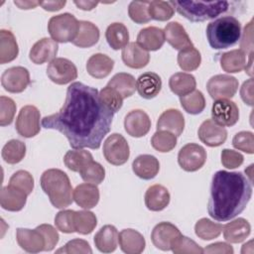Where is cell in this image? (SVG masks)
<instances>
[{
	"instance_id": "cell-1",
	"label": "cell",
	"mask_w": 254,
	"mask_h": 254,
	"mask_svg": "<svg viewBox=\"0 0 254 254\" xmlns=\"http://www.w3.org/2000/svg\"><path fill=\"white\" fill-rule=\"evenodd\" d=\"M114 113L100 100L96 88L72 82L63 107L42 119V126L64 134L73 149H98L109 133Z\"/></svg>"
},
{
	"instance_id": "cell-2",
	"label": "cell",
	"mask_w": 254,
	"mask_h": 254,
	"mask_svg": "<svg viewBox=\"0 0 254 254\" xmlns=\"http://www.w3.org/2000/svg\"><path fill=\"white\" fill-rule=\"evenodd\" d=\"M252 195L251 182L240 172H216L211 181L207 211L217 221H227L241 213Z\"/></svg>"
},
{
	"instance_id": "cell-3",
	"label": "cell",
	"mask_w": 254,
	"mask_h": 254,
	"mask_svg": "<svg viewBox=\"0 0 254 254\" xmlns=\"http://www.w3.org/2000/svg\"><path fill=\"white\" fill-rule=\"evenodd\" d=\"M40 184L55 207L64 208L72 202L73 190L67 175L64 171L59 169L45 171Z\"/></svg>"
},
{
	"instance_id": "cell-4",
	"label": "cell",
	"mask_w": 254,
	"mask_h": 254,
	"mask_svg": "<svg viewBox=\"0 0 254 254\" xmlns=\"http://www.w3.org/2000/svg\"><path fill=\"white\" fill-rule=\"evenodd\" d=\"M241 37V24L232 16H223L210 22L206 28L209 46L215 50L234 46Z\"/></svg>"
},
{
	"instance_id": "cell-5",
	"label": "cell",
	"mask_w": 254,
	"mask_h": 254,
	"mask_svg": "<svg viewBox=\"0 0 254 254\" xmlns=\"http://www.w3.org/2000/svg\"><path fill=\"white\" fill-rule=\"evenodd\" d=\"M177 12L191 22L214 19L229 9L228 1H172Z\"/></svg>"
},
{
	"instance_id": "cell-6",
	"label": "cell",
	"mask_w": 254,
	"mask_h": 254,
	"mask_svg": "<svg viewBox=\"0 0 254 254\" xmlns=\"http://www.w3.org/2000/svg\"><path fill=\"white\" fill-rule=\"evenodd\" d=\"M79 21L69 14L64 13L53 16L48 23V31L57 43L72 42L78 32Z\"/></svg>"
},
{
	"instance_id": "cell-7",
	"label": "cell",
	"mask_w": 254,
	"mask_h": 254,
	"mask_svg": "<svg viewBox=\"0 0 254 254\" xmlns=\"http://www.w3.org/2000/svg\"><path fill=\"white\" fill-rule=\"evenodd\" d=\"M103 155L111 165L121 166L125 164L130 156L126 139L121 134H111L103 143Z\"/></svg>"
},
{
	"instance_id": "cell-8",
	"label": "cell",
	"mask_w": 254,
	"mask_h": 254,
	"mask_svg": "<svg viewBox=\"0 0 254 254\" xmlns=\"http://www.w3.org/2000/svg\"><path fill=\"white\" fill-rule=\"evenodd\" d=\"M41 114L39 109L34 105H26L21 108L16 118L15 127L19 135L25 138L36 136L40 130Z\"/></svg>"
},
{
	"instance_id": "cell-9",
	"label": "cell",
	"mask_w": 254,
	"mask_h": 254,
	"mask_svg": "<svg viewBox=\"0 0 254 254\" xmlns=\"http://www.w3.org/2000/svg\"><path fill=\"white\" fill-rule=\"evenodd\" d=\"M206 161V152L204 148L195 143H189L181 148L178 155L180 167L187 172H195L199 170Z\"/></svg>"
},
{
	"instance_id": "cell-10",
	"label": "cell",
	"mask_w": 254,
	"mask_h": 254,
	"mask_svg": "<svg viewBox=\"0 0 254 254\" xmlns=\"http://www.w3.org/2000/svg\"><path fill=\"white\" fill-rule=\"evenodd\" d=\"M206 88L211 98L227 99L235 95L238 89V80L228 74H216L208 79Z\"/></svg>"
},
{
	"instance_id": "cell-11",
	"label": "cell",
	"mask_w": 254,
	"mask_h": 254,
	"mask_svg": "<svg viewBox=\"0 0 254 254\" xmlns=\"http://www.w3.org/2000/svg\"><path fill=\"white\" fill-rule=\"evenodd\" d=\"M47 75L57 84H66L77 77V68L71 61L56 58L48 64Z\"/></svg>"
},
{
	"instance_id": "cell-12",
	"label": "cell",
	"mask_w": 254,
	"mask_h": 254,
	"mask_svg": "<svg viewBox=\"0 0 254 254\" xmlns=\"http://www.w3.org/2000/svg\"><path fill=\"white\" fill-rule=\"evenodd\" d=\"M212 120L220 126L230 127L236 124L239 119L237 105L228 99L215 100L211 107Z\"/></svg>"
},
{
	"instance_id": "cell-13",
	"label": "cell",
	"mask_w": 254,
	"mask_h": 254,
	"mask_svg": "<svg viewBox=\"0 0 254 254\" xmlns=\"http://www.w3.org/2000/svg\"><path fill=\"white\" fill-rule=\"evenodd\" d=\"M30 73L24 66L7 68L1 76V84L5 90L11 93H20L30 83Z\"/></svg>"
},
{
	"instance_id": "cell-14",
	"label": "cell",
	"mask_w": 254,
	"mask_h": 254,
	"mask_svg": "<svg viewBox=\"0 0 254 254\" xmlns=\"http://www.w3.org/2000/svg\"><path fill=\"white\" fill-rule=\"evenodd\" d=\"M197 135L199 140L208 147H218L227 138V131L223 126L218 125L212 119H207L201 123Z\"/></svg>"
},
{
	"instance_id": "cell-15",
	"label": "cell",
	"mask_w": 254,
	"mask_h": 254,
	"mask_svg": "<svg viewBox=\"0 0 254 254\" xmlns=\"http://www.w3.org/2000/svg\"><path fill=\"white\" fill-rule=\"evenodd\" d=\"M181 234L179 228L173 223L163 221L154 227L151 233V239L157 248L163 251H168L171 250L174 240Z\"/></svg>"
},
{
	"instance_id": "cell-16",
	"label": "cell",
	"mask_w": 254,
	"mask_h": 254,
	"mask_svg": "<svg viewBox=\"0 0 254 254\" xmlns=\"http://www.w3.org/2000/svg\"><path fill=\"white\" fill-rule=\"evenodd\" d=\"M124 128L130 136L139 138L150 131L151 119L143 110H132L125 116Z\"/></svg>"
},
{
	"instance_id": "cell-17",
	"label": "cell",
	"mask_w": 254,
	"mask_h": 254,
	"mask_svg": "<svg viewBox=\"0 0 254 254\" xmlns=\"http://www.w3.org/2000/svg\"><path fill=\"white\" fill-rule=\"evenodd\" d=\"M59 46L56 41L50 38H43L36 42L30 50L29 58L36 64L52 62L56 59Z\"/></svg>"
},
{
	"instance_id": "cell-18",
	"label": "cell",
	"mask_w": 254,
	"mask_h": 254,
	"mask_svg": "<svg viewBox=\"0 0 254 254\" xmlns=\"http://www.w3.org/2000/svg\"><path fill=\"white\" fill-rule=\"evenodd\" d=\"M16 238L19 246L29 253H38L45 250V238L37 228H18Z\"/></svg>"
},
{
	"instance_id": "cell-19",
	"label": "cell",
	"mask_w": 254,
	"mask_h": 254,
	"mask_svg": "<svg viewBox=\"0 0 254 254\" xmlns=\"http://www.w3.org/2000/svg\"><path fill=\"white\" fill-rule=\"evenodd\" d=\"M184 128L185 118L178 109H168L164 111L157 121L158 131H168L177 137L183 133Z\"/></svg>"
},
{
	"instance_id": "cell-20",
	"label": "cell",
	"mask_w": 254,
	"mask_h": 254,
	"mask_svg": "<svg viewBox=\"0 0 254 254\" xmlns=\"http://www.w3.org/2000/svg\"><path fill=\"white\" fill-rule=\"evenodd\" d=\"M27 196L23 190L8 185L3 187L0 192V204L3 209L9 211H19L21 210L27 201Z\"/></svg>"
},
{
	"instance_id": "cell-21",
	"label": "cell",
	"mask_w": 254,
	"mask_h": 254,
	"mask_svg": "<svg viewBox=\"0 0 254 254\" xmlns=\"http://www.w3.org/2000/svg\"><path fill=\"white\" fill-rule=\"evenodd\" d=\"M162 88V79L159 74L147 71L141 74L136 80V89L139 95L145 99L156 97Z\"/></svg>"
},
{
	"instance_id": "cell-22",
	"label": "cell",
	"mask_w": 254,
	"mask_h": 254,
	"mask_svg": "<svg viewBox=\"0 0 254 254\" xmlns=\"http://www.w3.org/2000/svg\"><path fill=\"white\" fill-rule=\"evenodd\" d=\"M121 56L124 64L131 68H142L150 61L149 53L135 42L128 43L122 49Z\"/></svg>"
},
{
	"instance_id": "cell-23",
	"label": "cell",
	"mask_w": 254,
	"mask_h": 254,
	"mask_svg": "<svg viewBox=\"0 0 254 254\" xmlns=\"http://www.w3.org/2000/svg\"><path fill=\"white\" fill-rule=\"evenodd\" d=\"M118 242L123 252L127 254H139L145 249L146 242L143 235L135 229H123L118 236Z\"/></svg>"
},
{
	"instance_id": "cell-24",
	"label": "cell",
	"mask_w": 254,
	"mask_h": 254,
	"mask_svg": "<svg viewBox=\"0 0 254 254\" xmlns=\"http://www.w3.org/2000/svg\"><path fill=\"white\" fill-rule=\"evenodd\" d=\"M164 34L165 40L175 50L182 51L193 46L185 28L178 22L169 23L164 29Z\"/></svg>"
},
{
	"instance_id": "cell-25",
	"label": "cell",
	"mask_w": 254,
	"mask_h": 254,
	"mask_svg": "<svg viewBox=\"0 0 254 254\" xmlns=\"http://www.w3.org/2000/svg\"><path fill=\"white\" fill-rule=\"evenodd\" d=\"M72 196L77 205L84 209H89L98 203L99 190L93 184H80L73 190Z\"/></svg>"
},
{
	"instance_id": "cell-26",
	"label": "cell",
	"mask_w": 254,
	"mask_h": 254,
	"mask_svg": "<svg viewBox=\"0 0 254 254\" xmlns=\"http://www.w3.org/2000/svg\"><path fill=\"white\" fill-rule=\"evenodd\" d=\"M132 170L137 177L143 180H151L159 173L160 163L156 157L144 154L138 156L133 161Z\"/></svg>"
},
{
	"instance_id": "cell-27",
	"label": "cell",
	"mask_w": 254,
	"mask_h": 254,
	"mask_svg": "<svg viewBox=\"0 0 254 254\" xmlns=\"http://www.w3.org/2000/svg\"><path fill=\"white\" fill-rule=\"evenodd\" d=\"M145 204L152 211H161L170 203V192L162 185L151 186L145 193Z\"/></svg>"
},
{
	"instance_id": "cell-28",
	"label": "cell",
	"mask_w": 254,
	"mask_h": 254,
	"mask_svg": "<svg viewBox=\"0 0 254 254\" xmlns=\"http://www.w3.org/2000/svg\"><path fill=\"white\" fill-rule=\"evenodd\" d=\"M165 41L164 31L154 26L142 29L137 36V44L147 52L161 49Z\"/></svg>"
},
{
	"instance_id": "cell-29",
	"label": "cell",
	"mask_w": 254,
	"mask_h": 254,
	"mask_svg": "<svg viewBox=\"0 0 254 254\" xmlns=\"http://www.w3.org/2000/svg\"><path fill=\"white\" fill-rule=\"evenodd\" d=\"M118 236L119 233L116 227L107 224L101 227L94 235V244L100 252L111 253L117 248Z\"/></svg>"
},
{
	"instance_id": "cell-30",
	"label": "cell",
	"mask_w": 254,
	"mask_h": 254,
	"mask_svg": "<svg viewBox=\"0 0 254 254\" xmlns=\"http://www.w3.org/2000/svg\"><path fill=\"white\" fill-rule=\"evenodd\" d=\"M222 229L224 239L227 242L240 243L244 241L250 234L251 226L246 219L239 217L225 224Z\"/></svg>"
},
{
	"instance_id": "cell-31",
	"label": "cell",
	"mask_w": 254,
	"mask_h": 254,
	"mask_svg": "<svg viewBox=\"0 0 254 254\" xmlns=\"http://www.w3.org/2000/svg\"><path fill=\"white\" fill-rule=\"evenodd\" d=\"M114 66V61L103 54H94L86 63L87 72L95 78L106 77Z\"/></svg>"
},
{
	"instance_id": "cell-32",
	"label": "cell",
	"mask_w": 254,
	"mask_h": 254,
	"mask_svg": "<svg viewBox=\"0 0 254 254\" xmlns=\"http://www.w3.org/2000/svg\"><path fill=\"white\" fill-rule=\"evenodd\" d=\"M99 29L88 21H79V28L75 39L71 42L79 48H89L94 46L99 40Z\"/></svg>"
},
{
	"instance_id": "cell-33",
	"label": "cell",
	"mask_w": 254,
	"mask_h": 254,
	"mask_svg": "<svg viewBox=\"0 0 254 254\" xmlns=\"http://www.w3.org/2000/svg\"><path fill=\"white\" fill-rule=\"evenodd\" d=\"M247 64V57L241 50H232L222 54L220 57V66L228 73H235L246 69Z\"/></svg>"
},
{
	"instance_id": "cell-34",
	"label": "cell",
	"mask_w": 254,
	"mask_h": 254,
	"mask_svg": "<svg viewBox=\"0 0 254 254\" xmlns=\"http://www.w3.org/2000/svg\"><path fill=\"white\" fill-rule=\"evenodd\" d=\"M19 53L18 44L14 34L9 30L0 31V64H4L14 61Z\"/></svg>"
},
{
	"instance_id": "cell-35",
	"label": "cell",
	"mask_w": 254,
	"mask_h": 254,
	"mask_svg": "<svg viewBox=\"0 0 254 254\" xmlns=\"http://www.w3.org/2000/svg\"><path fill=\"white\" fill-rule=\"evenodd\" d=\"M169 86L172 92L179 96H184L195 89L196 81L190 73L177 72L170 77Z\"/></svg>"
},
{
	"instance_id": "cell-36",
	"label": "cell",
	"mask_w": 254,
	"mask_h": 254,
	"mask_svg": "<svg viewBox=\"0 0 254 254\" xmlns=\"http://www.w3.org/2000/svg\"><path fill=\"white\" fill-rule=\"evenodd\" d=\"M105 38L108 45L117 51L128 45L129 33L124 24L112 23L106 29Z\"/></svg>"
},
{
	"instance_id": "cell-37",
	"label": "cell",
	"mask_w": 254,
	"mask_h": 254,
	"mask_svg": "<svg viewBox=\"0 0 254 254\" xmlns=\"http://www.w3.org/2000/svg\"><path fill=\"white\" fill-rule=\"evenodd\" d=\"M107 85L115 89L123 97V99L133 95L136 90V80L134 76L126 72L114 74L108 81Z\"/></svg>"
},
{
	"instance_id": "cell-38",
	"label": "cell",
	"mask_w": 254,
	"mask_h": 254,
	"mask_svg": "<svg viewBox=\"0 0 254 254\" xmlns=\"http://www.w3.org/2000/svg\"><path fill=\"white\" fill-rule=\"evenodd\" d=\"M93 161L92 155L82 149L69 150L64 157V165L72 172H81L90 162Z\"/></svg>"
},
{
	"instance_id": "cell-39",
	"label": "cell",
	"mask_w": 254,
	"mask_h": 254,
	"mask_svg": "<svg viewBox=\"0 0 254 254\" xmlns=\"http://www.w3.org/2000/svg\"><path fill=\"white\" fill-rule=\"evenodd\" d=\"M1 155L6 163L11 165L18 164L26 155V145L20 140L12 139L4 145Z\"/></svg>"
},
{
	"instance_id": "cell-40",
	"label": "cell",
	"mask_w": 254,
	"mask_h": 254,
	"mask_svg": "<svg viewBox=\"0 0 254 254\" xmlns=\"http://www.w3.org/2000/svg\"><path fill=\"white\" fill-rule=\"evenodd\" d=\"M180 102L185 111L192 115L199 114L205 107V99L202 92L195 89L187 95L180 96Z\"/></svg>"
},
{
	"instance_id": "cell-41",
	"label": "cell",
	"mask_w": 254,
	"mask_h": 254,
	"mask_svg": "<svg viewBox=\"0 0 254 254\" xmlns=\"http://www.w3.org/2000/svg\"><path fill=\"white\" fill-rule=\"evenodd\" d=\"M201 56L193 46L180 51L178 55L179 66L185 71H191L200 65Z\"/></svg>"
},
{
	"instance_id": "cell-42",
	"label": "cell",
	"mask_w": 254,
	"mask_h": 254,
	"mask_svg": "<svg viewBox=\"0 0 254 254\" xmlns=\"http://www.w3.org/2000/svg\"><path fill=\"white\" fill-rule=\"evenodd\" d=\"M223 225L213 222L207 218H200L194 225L196 236L203 240H211L220 235Z\"/></svg>"
},
{
	"instance_id": "cell-43",
	"label": "cell",
	"mask_w": 254,
	"mask_h": 254,
	"mask_svg": "<svg viewBox=\"0 0 254 254\" xmlns=\"http://www.w3.org/2000/svg\"><path fill=\"white\" fill-rule=\"evenodd\" d=\"M97 224L96 216L88 210L74 211V229L80 234H89Z\"/></svg>"
},
{
	"instance_id": "cell-44",
	"label": "cell",
	"mask_w": 254,
	"mask_h": 254,
	"mask_svg": "<svg viewBox=\"0 0 254 254\" xmlns=\"http://www.w3.org/2000/svg\"><path fill=\"white\" fill-rule=\"evenodd\" d=\"M175 13L172 1H150L149 15L151 19L157 21L170 20Z\"/></svg>"
},
{
	"instance_id": "cell-45",
	"label": "cell",
	"mask_w": 254,
	"mask_h": 254,
	"mask_svg": "<svg viewBox=\"0 0 254 254\" xmlns=\"http://www.w3.org/2000/svg\"><path fill=\"white\" fill-rule=\"evenodd\" d=\"M153 148L161 153L172 151L177 145V136L168 131H158L151 139Z\"/></svg>"
},
{
	"instance_id": "cell-46",
	"label": "cell",
	"mask_w": 254,
	"mask_h": 254,
	"mask_svg": "<svg viewBox=\"0 0 254 254\" xmlns=\"http://www.w3.org/2000/svg\"><path fill=\"white\" fill-rule=\"evenodd\" d=\"M171 250L175 254H201L203 253V249L190 238L179 235L173 242L171 246Z\"/></svg>"
},
{
	"instance_id": "cell-47",
	"label": "cell",
	"mask_w": 254,
	"mask_h": 254,
	"mask_svg": "<svg viewBox=\"0 0 254 254\" xmlns=\"http://www.w3.org/2000/svg\"><path fill=\"white\" fill-rule=\"evenodd\" d=\"M149 3L150 1H132L128 7V14L131 20L137 24L150 22Z\"/></svg>"
},
{
	"instance_id": "cell-48",
	"label": "cell",
	"mask_w": 254,
	"mask_h": 254,
	"mask_svg": "<svg viewBox=\"0 0 254 254\" xmlns=\"http://www.w3.org/2000/svg\"><path fill=\"white\" fill-rule=\"evenodd\" d=\"M101 102L113 113H116L123 104V97L112 87L106 85L99 91Z\"/></svg>"
},
{
	"instance_id": "cell-49",
	"label": "cell",
	"mask_w": 254,
	"mask_h": 254,
	"mask_svg": "<svg viewBox=\"0 0 254 254\" xmlns=\"http://www.w3.org/2000/svg\"><path fill=\"white\" fill-rule=\"evenodd\" d=\"M79 175L84 182L99 185L105 178V170L99 163L92 161L81 172H79Z\"/></svg>"
},
{
	"instance_id": "cell-50",
	"label": "cell",
	"mask_w": 254,
	"mask_h": 254,
	"mask_svg": "<svg viewBox=\"0 0 254 254\" xmlns=\"http://www.w3.org/2000/svg\"><path fill=\"white\" fill-rule=\"evenodd\" d=\"M9 185L23 190L29 195L34 189V179L29 172L20 170L12 175L9 180Z\"/></svg>"
},
{
	"instance_id": "cell-51",
	"label": "cell",
	"mask_w": 254,
	"mask_h": 254,
	"mask_svg": "<svg viewBox=\"0 0 254 254\" xmlns=\"http://www.w3.org/2000/svg\"><path fill=\"white\" fill-rule=\"evenodd\" d=\"M57 228L64 233L75 232L74 229V210L65 209L57 213L55 217Z\"/></svg>"
},
{
	"instance_id": "cell-52",
	"label": "cell",
	"mask_w": 254,
	"mask_h": 254,
	"mask_svg": "<svg viewBox=\"0 0 254 254\" xmlns=\"http://www.w3.org/2000/svg\"><path fill=\"white\" fill-rule=\"evenodd\" d=\"M232 145L235 149L247 154L254 153V135L250 131H241L235 134L232 139Z\"/></svg>"
},
{
	"instance_id": "cell-53",
	"label": "cell",
	"mask_w": 254,
	"mask_h": 254,
	"mask_svg": "<svg viewBox=\"0 0 254 254\" xmlns=\"http://www.w3.org/2000/svg\"><path fill=\"white\" fill-rule=\"evenodd\" d=\"M16 113V104L10 97H0V125L7 126L12 123Z\"/></svg>"
},
{
	"instance_id": "cell-54",
	"label": "cell",
	"mask_w": 254,
	"mask_h": 254,
	"mask_svg": "<svg viewBox=\"0 0 254 254\" xmlns=\"http://www.w3.org/2000/svg\"><path fill=\"white\" fill-rule=\"evenodd\" d=\"M57 253H67V254H78V253H82V254H90L92 253V250L88 244L87 241L83 240V239H72L70 241H68L63 248L59 249L57 251Z\"/></svg>"
},
{
	"instance_id": "cell-55",
	"label": "cell",
	"mask_w": 254,
	"mask_h": 254,
	"mask_svg": "<svg viewBox=\"0 0 254 254\" xmlns=\"http://www.w3.org/2000/svg\"><path fill=\"white\" fill-rule=\"evenodd\" d=\"M37 229L43 234L44 238H45V251H51L55 248V246L58 244L59 242V233L56 230V228L54 226H52L51 224H41L39 226H37Z\"/></svg>"
},
{
	"instance_id": "cell-56",
	"label": "cell",
	"mask_w": 254,
	"mask_h": 254,
	"mask_svg": "<svg viewBox=\"0 0 254 254\" xmlns=\"http://www.w3.org/2000/svg\"><path fill=\"white\" fill-rule=\"evenodd\" d=\"M243 160L244 158L239 152L230 149H223L221 152V163L226 169H235L240 167Z\"/></svg>"
},
{
	"instance_id": "cell-57",
	"label": "cell",
	"mask_w": 254,
	"mask_h": 254,
	"mask_svg": "<svg viewBox=\"0 0 254 254\" xmlns=\"http://www.w3.org/2000/svg\"><path fill=\"white\" fill-rule=\"evenodd\" d=\"M252 31H253V21L251 20L247 26L244 28L242 40L240 43L241 51L247 56V53H249V58L252 59L253 55V36H252Z\"/></svg>"
},
{
	"instance_id": "cell-58",
	"label": "cell",
	"mask_w": 254,
	"mask_h": 254,
	"mask_svg": "<svg viewBox=\"0 0 254 254\" xmlns=\"http://www.w3.org/2000/svg\"><path fill=\"white\" fill-rule=\"evenodd\" d=\"M205 253H218V254H232L233 248L230 244L225 242H216L208 245L203 249Z\"/></svg>"
},
{
	"instance_id": "cell-59",
	"label": "cell",
	"mask_w": 254,
	"mask_h": 254,
	"mask_svg": "<svg viewBox=\"0 0 254 254\" xmlns=\"http://www.w3.org/2000/svg\"><path fill=\"white\" fill-rule=\"evenodd\" d=\"M240 95L242 100L252 106L253 105V79L250 78L247 81H245L240 89Z\"/></svg>"
},
{
	"instance_id": "cell-60",
	"label": "cell",
	"mask_w": 254,
	"mask_h": 254,
	"mask_svg": "<svg viewBox=\"0 0 254 254\" xmlns=\"http://www.w3.org/2000/svg\"><path fill=\"white\" fill-rule=\"evenodd\" d=\"M66 1H45V2H40V5L47 11H59L61 10L64 5Z\"/></svg>"
},
{
	"instance_id": "cell-61",
	"label": "cell",
	"mask_w": 254,
	"mask_h": 254,
	"mask_svg": "<svg viewBox=\"0 0 254 254\" xmlns=\"http://www.w3.org/2000/svg\"><path fill=\"white\" fill-rule=\"evenodd\" d=\"M79 9L84 11H90L98 5L97 1H74L73 2Z\"/></svg>"
},
{
	"instance_id": "cell-62",
	"label": "cell",
	"mask_w": 254,
	"mask_h": 254,
	"mask_svg": "<svg viewBox=\"0 0 254 254\" xmlns=\"http://www.w3.org/2000/svg\"><path fill=\"white\" fill-rule=\"evenodd\" d=\"M14 4L18 6L20 9H33L36 6L40 5V2L38 1H14Z\"/></svg>"
}]
</instances>
